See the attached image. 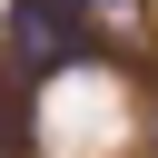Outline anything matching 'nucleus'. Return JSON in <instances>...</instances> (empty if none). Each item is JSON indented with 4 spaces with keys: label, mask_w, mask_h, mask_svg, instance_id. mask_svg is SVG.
Listing matches in <instances>:
<instances>
[{
    "label": "nucleus",
    "mask_w": 158,
    "mask_h": 158,
    "mask_svg": "<svg viewBox=\"0 0 158 158\" xmlns=\"http://www.w3.org/2000/svg\"><path fill=\"white\" fill-rule=\"evenodd\" d=\"M89 49H99V30L79 20V0H10V59H0L10 79L40 89V79H59V69L89 59Z\"/></svg>",
    "instance_id": "1"
}]
</instances>
